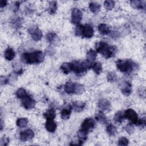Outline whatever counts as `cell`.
I'll return each mask as SVG.
<instances>
[{"label":"cell","mask_w":146,"mask_h":146,"mask_svg":"<svg viewBox=\"0 0 146 146\" xmlns=\"http://www.w3.org/2000/svg\"><path fill=\"white\" fill-rule=\"evenodd\" d=\"M44 58L43 53L40 51H34L23 53L21 56L22 60L27 64H38L42 62Z\"/></svg>","instance_id":"6da1fadb"},{"label":"cell","mask_w":146,"mask_h":146,"mask_svg":"<svg viewBox=\"0 0 146 146\" xmlns=\"http://www.w3.org/2000/svg\"><path fill=\"white\" fill-rule=\"evenodd\" d=\"M96 51L106 58H110L115 55L116 49L113 46H111L104 42H100L96 44Z\"/></svg>","instance_id":"7a4b0ae2"},{"label":"cell","mask_w":146,"mask_h":146,"mask_svg":"<svg viewBox=\"0 0 146 146\" xmlns=\"http://www.w3.org/2000/svg\"><path fill=\"white\" fill-rule=\"evenodd\" d=\"M92 62L87 60L83 62L74 60L70 63L71 71H73L77 75H82L87 70L91 68Z\"/></svg>","instance_id":"3957f363"},{"label":"cell","mask_w":146,"mask_h":146,"mask_svg":"<svg viewBox=\"0 0 146 146\" xmlns=\"http://www.w3.org/2000/svg\"><path fill=\"white\" fill-rule=\"evenodd\" d=\"M117 69L124 73H129L136 68L137 65L131 60L119 59L116 62Z\"/></svg>","instance_id":"277c9868"},{"label":"cell","mask_w":146,"mask_h":146,"mask_svg":"<svg viewBox=\"0 0 146 146\" xmlns=\"http://www.w3.org/2000/svg\"><path fill=\"white\" fill-rule=\"evenodd\" d=\"M75 35L78 36H82L86 38H90L93 36L94 30L93 27L89 25H78L75 29Z\"/></svg>","instance_id":"5b68a950"},{"label":"cell","mask_w":146,"mask_h":146,"mask_svg":"<svg viewBox=\"0 0 146 146\" xmlns=\"http://www.w3.org/2000/svg\"><path fill=\"white\" fill-rule=\"evenodd\" d=\"M124 117L128 119L131 121L132 123L136 124L138 121V116L137 113L131 108H128L124 112Z\"/></svg>","instance_id":"8992f818"},{"label":"cell","mask_w":146,"mask_h":146,"mask_svg":"<svg viewBox=\"0 0 146 146\" xmlns=\"http://www.w3.org/2000/svg\"><path fill=\"white\" fill-rule=\"evenodd\" d=\"M82 19V13L78 8H73L71 11V22L74 25H78Z\"/></svg>","instance_id":"52a82bcc"},{"label":"cell","mask_w":146,"mask_h":146,"mask_svg":"<svg viewBox=\"0 0 146 146\" xmlns=\"http://www.w3.org/2000/svg\"><path fill=\"white\" fill-rule=\"evenodd\" d=\"M95 121L92 117H88L85 119L82 123L81 129L89 132L91 129H93L95 126Z\"/></svg>","instance_id":"ba28073f"},{"label":"cell","mask_w":146,"mask_h":146,"mask_svg":"<svg viewBox=\"0 0 146 146\" xmlns=\"http://www.w3.org/2000/svg\"><path fill=\"white\" fill-rule=\"evenodd\" d=\"M22 105L26 110L32 109L35 107V101L30 96L27 95L22 99Z\"/></svg>","instance_id":"9c48e42d"},{"label":"cell","mask_w":146,"mask_h":146,"mask_svg":"<svg viewBox=\"0 0 146 146\" xmlns=\"http://www.w3.org/2000/svg\"><path fill=\"white\" fill-rule=\"evenodd\" d=\"M34 136V132L32 129H27L21 132L19 137L21 141H26L32 139Z\"/></svg>","instance_id":"30bf717a"},{"label":"cell","mask_w":146,"mask_h":146,"mask_svg":"<svg viewBox=\"0 0 146 146\" xmlns=\"http://www.w3.org/2000/svg\"><path fill=\"white\" fill-rule=\"evenodd\" d=\"M121 92L125 96L129 95L132 91V85L128 81L123 82L121 84Z\"/></svg>","instance_id":"8fae6325"},{"label":"cell","mask_w":146,"mask_h":146,"mask_svg":"<svg viewBox=\"0 0 146 146\" xmlns=\"http://www.w3.org/2000/svg\"><path fill=\"white\" fill-rule=\"evenodd\" d=\"M98 107L102 111H109L111 108V103L108 100L102 99L98 102Z\"/></svg>","instance_id":"7c38bea8"},{"label":"cell","mask_w":146,"mask_h":146,"mask_svg":"<svg viewBox=\"0 0 146 146\" xmlns=\"http://www.w3.org/2000/svg\"><path fill=\"white\" fill-rule=\"evenodd\" d=\"M44 126L46 130L51 133L54 132L57 127L56 123L54 122L53 120H47Z\"/></svg>","instance_id":"4fadbf2b"},{"label":"cell","mask_w":146,"mask_h":146,"mask_svg":"<svg viewBox=\"0 0 146 146\" xmlns=\"http://www.w3.org/2000/svg\"><path fill=\"white\" fill-rule=\"evenodd\" d=\"M15 52L13 48L8 47L5 50L4 52V57L6 60H11L15 58Z\"/></svg>","instance_id":"5bb4252c"},{"label":"cell","mask_w":146,"mask_h":146,"mask_svg":"<svg viewBox=\"0 0 146 146\" xmlns=\"http://www.w3.org/2000/svg\"><path fill=\"white\" fill-rule=\"evenodd\" d=\"M31 33V37L34 40L38 41L41 39L43 34L40 30H39L38 28L34 29L32 30Z\"/></svg>","instance_id":"9a60e30c"},{"label":"cell","mask_w":146,"mask_h":146,"mask_svg":"<svg viewBox=\"0 0 146 146\" xmlns=\"http://www.w3.org/2000/svg\"><path fill=\"white\" fill-rule=\"evenodd\" d=\"M130 4L131 6L134 9H145V1H138V0L131 1L130 2Z\"/></svg>","instance_id":"2e32d148"},{"label":"cell","mask_w":146,"mask_h":146,"mask_svg":"<svg viewBox=\"0 0 146 146\" xmlns=\"http://www.w3.org/2000/svg\"><path fill=\"white\" fill-rule=\"evenodd\" d=\"M75 83L72 82H67L64 84V91L67 94H73L75 93Z\"/></svg>","instance_id":"e0dca14e"},{"label":"cell","mask_w":146,"mask_h":146,"mask_svg":"<svg viewBox=\"0 0 146 146\" xmlns=\"http://www.w3.org/2000/svg\"><path fill=\"white\" fill-rule=\"evenodd\" d=\"M87 133L88 132L80 129V130H79V131L78 132V137L79 139V145H82L83 144V142H84V141L86 140L87 139Z\"/></svg>","instance_id":"ac0fdd59"},{"label":"cell","mask_w":146,"mask_h":146,"mask_svg":"<svg viewBox=\"0 0 146 146\" xmlns=\"http://www.w3.org/2000/svg\"><path fill=\"white\" fill-rule=\"evenodd\" d=\"M98 29L100 34L103 35H107L110 34L111 32L109 26H108L106 24H104V23L100 24L98 27Z\"/></svg>","instance_id":"d6986e66"},{"label":"cell","mask_w":146,"mask_h":146,"mask_svg":"<svg viewBox=\"0 0 146 146\" xmlns=\"http://www.w3.org/2000/svg\"><path fill=\"white\" fill-rule=\"evenodd\" d=\"M95 119L101 124H106L108 123V119L105 114L102 111L99 112L95 116Z\"/></svg>","instance_id":"ffe728a7"},{"label":"cell","mask_w":146,"mask_h":146,"mask_svg":"<svg viewBox=\"0 0 146 146\" xmlns=\"http://www.w3.org/2000/svg\"><path fill=\"white\" fill-rule=\"evenodd\" d=\"M71 110H72L71 106H70L68 108H63L62 110L60 113L61 118L63 120L68 119L70 116V115L71 113Z\"/></svg>","instance_id":"44dd1931"},{"label":"cell","mask_w":146,"mask_h":146,"mask_svg":"<svg viewBox=\"0 0 146 146\" xmlns=\"http://www.w3.org/2000/svg\"><path fill=\"white\" fill-rule=\"evenodd\" d=\"M85 103L80 102H76L72 103L71 106L72 109H74L76 112H80L82 111L85 107Z\"/></svg>","instance_id":"7402d4cb"},{"label":"cell","mask_w":146,"mask_h":146,"mask_svg":"<svg viewBox=\"0 0 146 146\" xmlns=\"http://www.w3.org/2000/svg\"><path fill=\"white\" fill-rule=\"evenodd\" d=\"M43 116L47 120H53L55 117V111L54 108H50L48 110L43 114Z\"/></svg>","instance_id":"603a6c76"},{"label":"cell","mask_w":146,"mask_h":146,"mask_svg":"<svg viewBox=\"0 0 146 146\" xmlns=\"http://www.w3.org/2000/svg\"><path fill=\"white\" fill-rule=\"evenodd\" d=\"M96 55H97L96 51L93 49L89 50L86 53V57L87 60L91 62L95 60L96 58Z\"/></svg>","instance_id":"cb8c5ba5"},{"label":"cell","mask_w":146,"mask_h":146,"mask_svg":"<svg viewBox=\"0 0 146 146\" xmlns=\"http://www.w3.org/2000/svg\"><path fill=\"white\" fill-rule=\"evenodd\" d=\"M89 8L91 12L94 13H98L100 9V5L95 2H92L89 5Z\"/></svg>","instance_id":"d4e9b609"},{"label":"cell","mask_w":146,"mask_h":146,"mask_svg":"<svg viewBox=\"0 0 146 146\" xmlns=\"http://www.w3.org/2000/svg\"><path fill=\"white\" fill-rule=\"evenodd\" d=\"M91 68L96 74H100L102 71V64L99 62H94L92 64Z\"/></svg>","instance_id":"484cf974"},{"label":"cell","mask_w":146,"mask_h":146,"mask_svg":"<svg viewBox=\"0 0 146 146\" xmlns=\"http://www.w3.org/2000/svg\"><path fill=\"white\" fill-rule=\"evenodd\" d=\"M125 117L124 116V113H123L121 111H118L116 112L113 117V120L119 123H122Z\"/></svg>","instance_id":"4316f807"},{"label":"cell","mask_w":146,"mask_h":146,"mask_svg":"<svg viewBox=\"0 0 146 146\" xmlns=\"http://www.w3.org/2000/svg\"><path fill=\"white\" fill-rule=\"evenodd\" d=\"M106 131L110 136H114L117 132V129L115 125L110 124L107 127Z\"/></svg>","instance_id":"83f0119b"},{"label":"cell","mask_w":146,"mask_h":146,"mask_svg":"<svg viewBox=\"0 0 146 146\" xmlns=\"http://www.w3.org/2000/svg\"><path fill=\"white\" fill-rule=\"evenodd\" d=\"M60 69L65 74H68L71 71L70 63H64L60 66Z\"/></svg>","instance_id":"f1b7e54d"},{"label":"cell","mask_w":146,"mask_h":146,"mask_svg":"<svg viewBox=\"0 0 146 146\" xmlns=\"http://www.w3.org/2000/svg\"><path fill=\"white\" fill-rule=\"evenodd\" d=\"M58 36L55 33L53 32H50L48 33L46 35V39L50 43H53L55 42V41L58 38Z\"/></svg>","instance_id":"f546056e"},{"label":"cell","mask_w":146,"mask_h":146,"mask_svg":"<svg viewBox=\"0 0 146 146\" xmlns=\"http://www.w3.org/2000/svg\"><path fill=\"white\" fill-rule=\"evenodd\" d=\"M28 123V120L25 117H21L19 118L17 120V125L18 127L23 128L26 127Z\"/></svg>","instance_id":"4dcf8cb0"},{"label":"cell","mask_w":146,"mask_h":146,"mask_svg":"<svg viewBox=\"0 0 146 146\" xmlns=\"http://www.w3.org/2000/svg\"><path fill=\"white\" fill-rule=\"evenodd\" d=\"M57 9V4L56 2L52 1L49 4L48 7V11L50 14H53L56 12V10Z\"/></svg>","instance_id":"1f68e13d"},{"label":"cell","mask_w":146,"mask_h":146,"mask_svg":"<svg viewBox=\"0 0 146 146\" xmlns=\"http://www.w3.org/2000/svg\"><path fill=\"white\" fill-rule=\"evenodd\" d=\"M16 96L19 99H23V98H25L26 95H27V93L25 89L22 88H19L17 92H16Z\"/></svg>","instance_id":"d6a6232c"},{"label":"cell","mask_w":146,"mask_h":146,"mask_svg":"<svg viewBox=\"0 0 146 146\" xmlns=\"http://www.w3.org/2000/svg\"><path fill=\"white\" fill-rule=\"evenodd\" d=\"M115 2L113 1H105L104 2V6L108 10H112L115 6Z\"/></svg>","instance_id":"836d02e7"},{"label":"cell","mask_w":146,"mask_h":146,"mask_svg":"<svg viewBox=\"0 0 146 146\" xmlns=\"http://www.w3.org/2000/svg\"><path fill=\"white\" fill-rule=\"evenodd\" d=\"M107 79L110 82H114L117 79V75L115 72H109L107 74Z\"/></svg>","instance_id":"e575fe53"},{"label":"cell","mask_w":146,"mask_h":146,"mask_svg":"<svg viewBox=\"0 0 146 146\" xmlns=\"http://www.w3.org/2000/svg\"><path fill=\"white\" fill-rule=\"evenodd\" d=\"M84 91V87L83 85L79 83H75V93L80 94Z\"/></svg>","instance_id":"d590c367"},{"label":"cell","mask_w":146,"mask_h":146,"mask_svg":"<svg viewBox=\"0 0 146 146\" xmlns=\"http://www.w3.org/2000/svg\"><path fill=\"white\" fill-rule=\"evenodd\" d=\"M129 144V140L125 137H121L118 140V145H127Z\"/></svg>","instance_id":"8d00e7d4"},{"label":"cell","mask_w":146,"mask_h":146,"mask_svg":"<svg viewBox=\"0 0 146 146\" xmlns=\"http://www.w3.org/2000/svg\"><path fill=\"white\" fill-rule=\"evenodd\" d=\"M125 130L128 133L131 134L134 132L135 128L132 124H128L125 127Z\"/></svg>","instance_id":"74e56055"},{"label":"cell","mask_w":146,"mask_h":146,"mask_svg":"<svg viewBox=\"0 0 146 146\" xmlns=\"http://www.w3.org/2000/svg\"><path fill=\"white\" fill-rule=\"evenodd\" d=\"M136 125L141 126V127H144L145 125V120L144 118L141 119H138V121L136 123Z\"/></svg>","instance_id":"f35d334b"},{"label":"cell","mask_w":146,"mask_h":146,"mask_svg":"<svg viewBox=\"0 0 146 146\" xmlns=\"http://www.w3.org/2000/svg\"><path fill=\"white\" fill-rule=\"evenodd\" d=\"M9 141V139H3L1 140V145H7Z\"/></svg>","instance_id":"ab89813d"},{"label":"cell","mask_w":146,"mask_h":146,"mask_svg":"<svg viewBox=\"0 0 146 146\" xmlns=\"http://www.w3.org/2000/svg\"><path fill=\"white\" fill-rule=\"evenodd\" d=\"M7 5V1H5V0H1V3H0V6H1V7L2 8L5 6H6Z\"/></svg>","instance_id":"60d3db41"}]
</instances>
